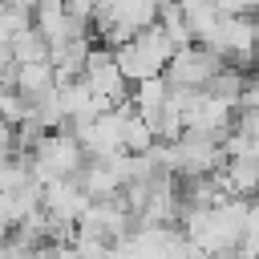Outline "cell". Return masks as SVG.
I'll return each instance as SVG.
<instances>
[{
    "label": "cell",
    "mask_w": 259,
    "mask_h": 259,
    "mask_svg": "<svg viewBox=\"0 0 259 259\" xmlns=\"http://www.w3.org/2000/svg\"><path fill=\"white\" fill-rule=\"evenodd\" d=\"M8 49H12V61H16V65H36V61H49V40H45L36 28L16 32V36L8 40Z\"/></svg>",
    "instance_id": "cell-1"
}]
</instances>
